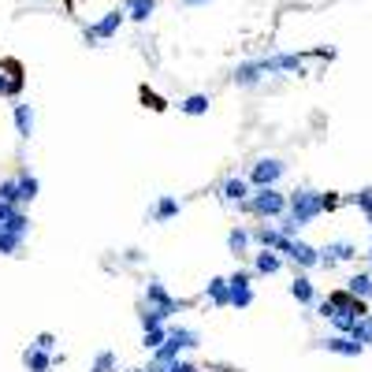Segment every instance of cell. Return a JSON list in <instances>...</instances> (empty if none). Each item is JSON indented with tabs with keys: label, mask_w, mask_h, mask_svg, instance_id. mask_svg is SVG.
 <instances>
[{
	"label": "cell",
	"mask_w": 372,
	"mask_h": 372,
	"mask_svg": "<svg viewBox=\"0 0 372 372\" xmlns=\"http://www.w3.org/2000/svg\"><path fill=\"white\" fill-rule=\"evenodd\" d=\"M123 261H127V264H142V261H145V254H142L138 246H130V249H123Z\"/></svg>",
	"instance_id": "39"
},
{
	"label": "cell",
	"mask_w": 372,
	"mask_h": 372,
	"mask_svg": "<svg viewBox=\"0 0 372 372\" xmlns=\"http://www.w3.org/2000/svg\"><path fill=\"white\" fill-rule=\"evenodd\" d=\"M347 202H350V205H354V209L368 220V216H372V186H361L357 194H350V197H347Z\"/></svg>",
	"instance_id": "31"
},
{
	"label": "cell",
	"mask_w": 372,
	"mask_h": 372,
	"mask_svg": "<svg viewBox=\"0 0 372 372\" xmlns=\"http://www.w3.org/2000/svg\"><path fill=\"white\" fill-rule=\"evenodd\" d=\"M145 309L161 313V316H164V324H168L171 316L182 309V302H179V298H171V294H168V287H164L156 275H149V283H145Z\"/></svg>",
	"instance_id": "6"
},
{
	"label": "cell",
	"mask_w": 372,
	"mask_h": 372,
	"mask_svg": "<svg viewBox=\"0 0 372 372\" xmlns=\"http://www.w3.org/2000/svg\"><path fill=\"white\" fill-rule=\"evenodd\" d=\"M11 119H16V135H19V142H30V138H34V104H30V101H16V108H11Z\"/></svg>",
	"instance_id": "15"
},
{
	"label": "cell",
	"mask_w": 372,
	"mask_h": 372,
	"mask_svg": "<svg viewBox=\"0 0 372 372\" xmlns=\"http://www.w3.org/2000/svg\"><path fill=\"white\" fill-rule=\"evenodd\" d=\"M279 257H283V261H290L298 272L321 268V246L305 242V238H287V242L279 246Z\"/></svg>",
	"instance_id": "5"
},
{
	"label": "cell",
	"mask_w": 372,
	"mask_h": 372,
	"mask_svg": "<svg viewBox=\"0 0 372 372\" xmlns=\"http://www.w3.org/2000/svg\"><path fill=\"white\" fill-rule=\"evenodd\" d=\"M264 78H268V60H242L238 68L231 71V82L235 86H242V89H254V86H261Z\"/></svg>",
	"instance_id": "10"
},
{
	"label": "cell",
	"mask_w": 372,
	"mask_h": 372,
	"mask_svg": "<svg viewBox=\"0 0 372 372\" xmlns=\"http://www.w3.org/2000/svg\"><path fill=\"white\" fill-rule=\"evenodd\" d=\"M249 272H254V279L257 275H275V272H283V257H279L275 249H257V254H254V268H249Z\"/></svg>",
	"instance_id": "18"
},
{
	"label": "cell",
	"mask_w": 372,
	"mask_h": 372,
	"mask_svg": "<svg viewBox=\"0 0 372 372\" xmlns=\"http://www.w3.org/2000/svg\"><path fill=\"white\" fill-rule=\"evenodd\" d=\"M19 89H23V78H8L4 71H0V97H16Z\"/></svg>",
	"instance_id": "34"
},
{
	"label": "cell",
	"mask_w": 372,
	"mask_h": 372,
	"mask_svg": "<svg viewBox=\"0 0 372 372\" xmlns=\"http://www.w3.org/2000/svg\"><path fill=\"white\" fill-rule=\"evenodd\" d=\"M30 347L34 350H45V354H56V335H52V331H42V335H34Z\"/></svg>",
	"instance_id": "33"
},
{
	"label": "cell",
	"mask_w": 372,
	"mask_h": 372,
	"mask_svg": "<svg viewBox=\"0 0 372 372\" xmlns=\"http://www.w3.org/2000/svg\"><path fill=\"white\" fill-rule=\"evenodd\" d=\"M209 93H190V97H182L179 101V112L182 116H190V119H197V116H209Z\"/></svg>",
	"instance_id": "25"
},
{
	"label": "cell",
	"mask_w": 372,
	"mask_h": 372,
	"mask_svg": "<svg viewBox=\"0 0 372 372\" xmlns=\"http://www.w3.org/2000/svg\"><path fill=\"white\" fill-rule=\"evenodd\" d=\"M249 194H254V186L246 182V175H228L220 182V190H216L220 205H228V209H242Z\"/></svg>",
	"instance_id": "9"
},
{
	"label": "cell",
	"mask_w": 372,
	"mask_h": 372,
	"mask_svg": "<svg viewBox=\"0 0 372 372\" xmlns=\"http://www.w3.org/2000/svg\"><path fill=\"white\" fill-rule=\"evenodd\" d=\"M249 238H254L257 249H275V254H279V246L287 242V238L275 231V223H261V228H249Z\"/></svg>",
	"instance_id": "17"
},
{
	"label": "cell",
	"mask_w": 372,
	"mask_h": 372,
	"mask_svg": "<svg viewBox=\"0 0 372 372\" xmlns=\"http://www.w3.org/2000/svg\"><path fill=\"white\" fill-rule=\"evenodd\" d=\"M368 272H372V242H368Z\"/></svg>",
	"instance_id": "43"
},
{
	"label": "cell",
	"mask_w": 372,
	"mask_h": 372,
	"mask_svg": "<svg viewBox=\"0 0 372 372\" xmlns=\"http://www.w3.org/2000/svg\"><path fill=\"white\" fill-rule=\"evenodd\" d=\"M142 101H145V104H149V108H153V112H164V101H161V97H156V93H149V89H142Z\"/></svg>",
	"instance_id": "38"
},
{
	"label": "cell",
	"mask_w": 372,
	"mask_h": 372,
	"mask_svg": "<svg viewBox=\"0 0 372 372\" xmlns=\"http://www.w3.org/2000/svg\"><path fill=\"white\" fill-rule=\"evenodd\" d=\"M16 182H19V205H23V209L30 205L37 194H42V182H37V175H34L30 168H19V171H16Z\"/></svg>",
	"instance_id": "19"
},
{
	"label": "cell",
	"mask_w": 372,
	"mask_h": 372,
	"mask_svg": "<svg viewBox=\"0 0 372 372\" xmlns=\"http://www.w3.org/2000/svg\"><path fill=\"white\" fill-rule=\"evenodd\" d=\"M290 298H294L298 305H305V309H313L316 305V283L305 272H298L294 279H290Z\"/></svg>",
	"instance_id": "16"
},
{
	"label": "cell",
	"mask_w": 372,
	"mask_h": 372,
	"mask_svg": "<svg viewBox=\"0 0 372 372\" xmlns=\"http://www.w3.org/2000/svg\"><path fill=\"white\" fill-rule=\"evenodd\" d=\"M127 23V11L123 8H116V11H104V16L93 23V26H86V42L89 45H97V42H108V37H116L119 34V26Z\"/></svg>",
	"instance_id": "8"
},
{
	"label": "cell",
	"mask_w": 372,
	"mask_h": 372,
	"mask_svg": "<svg viewBox=\"0 0 372 372\" xmlns=\"http://www.w3.org/2000/svg\"><path fill=\"white\" fill-rule=\"evenodd\" d=\"M342 202H347V197H339L335 190H321V209H324V212H335Z\"/></svg>",
	"instance_id": "37"
},
{
	"label": "cell",
	"mask_w": 372,
	"mask_h": 372,
	"mask_svg": "<svg viewBox=\"0 0 372 372\" xmlns=\"http://www.w3.org/2000/svg\"><path fill=\"white\" fill-rule=\"evenodd\" d=\"M283 175H287V161H279V156H257L246 171V182L254 190H268V186H279Z\"/></svg>",
	"instance_id": "4"
},
{
	"label": "cell",
	"mask_w": 372,
	"mask_h": 372,
	"mask_svg": "<svg viewBox=\"0 0 372 372\" xmlns=\"http://www.w3.org/2000/svg\"><path fill=\"white\" fill-rule=\"evenodd\" d=\"M205 298H209V305H216V309H228V305H231L228 275H212L209 283H205Z\"/></svg>",
	"instance_id": "21"
},
{
	"label": "cell",
	"mask_w": 372,
	"mask_h": 372,
	"mask_svg": "<svg viewBox=\"0 0 372 372\" xmlns=\"http://www.w3.org/2000/svg\"><path fill=\"white\" fill-rule=\"evenodd\" d=\"M264 60H268V75H290V71L305 75V56L302 52H275V56H264Z\"/></svg>",
	"instance_id": "14"
},
{
	"label": "cell",
	"mask_w": 372,
	"mask_h": 372,
	"mask_svg": "<svg viewBox=\"0 0 372 372\" xmlns=\"http://www.w3.org/2000/svg\"><path fill=\"white\" fill-rule=\"evenodd\" d=\"M23 368L26 372H52V368H56V354H45V350L26 347L23 350Z\"/></svg>",
	"instance_id": "20"
},
{
	"label": "cell",
	"mask_w": 372,
	"mask_h": 372,
	"mask_svg": "<svg viewBox=\"0 0 372 372\" xmlns=\"http://www.w3.org/2000/svg\"><path fill=\"white\" fill-rule=\"evenodd\" d=\"M368 228H372V216H368Z\"/></svg>",
	"instance_id": "44"
},
{
	"label": "cell",
	"mask_w": 372,
	"mask_h": 372,
	"mask_svg": "<svg viewBox=\"0 0 372 372\" xmlns=\"http://www.w3.org/2000/svg\"><path fill=\"white\" fill-rule=\"evenodd\" d=\"M202 347V331L197 328H186V324H168V342L156 354H149V365L145 372H168L175 361H182L186 350H197Z\"/></svg>",
	"instance_id": "1"
},
{
	"label": "cell",
	"mask_w": 372,
	"mask_h": 372,
	"mask_svg": "<svg viewBox=\"0 0 372 372\" xmlns=\"http://www.w3.org/2000/svg\"><path fill=\"white\" fill-rule=\"evenodd\" d=\"M246 216H254L261 223H279L287 216V194L279 190V186H268V190H254L246 197V205H242Z\"/></svg>",
	"instance_id": "2"
},
{
	"label": "cell",
	"mask_w": 372,
	"mask_h": 372,
	"mask_svg": "<svg viewBox=\"0 0 372 372\" xmlns=\"http://www.w3.org/2000/svg\"><path fill=\"white\" fill-rule=\"evenodd\" d=\"M347 290L357 298V302H372V272H354L350 279H347Z\"/></svg>",
	"instance_id": "23"
},
{
	"label": "cell",
	"mask_w": 372,
	"mask_h": 372,
	"mask_svg": "<svg viewBox=\"0 0 372 372\" xmlns=\"http://www.w3.org/2000/svg\"><path fill=\"white\" fill-rule=\"evenodd\" d=\"M0 202L11 205V209H23V205H19V182H16V175L0 179Z\"/></svg>",
	"instance_id": "30"
},
{
	"label": "cell",
	"mask_w": 372,
	"mask_h": 372,
	"mask_svg": "<svg viewBox=\"0 0 372 372\" xmlns=\"http://www.w3.org/2000/svg\"><path fill=\"white\" fill-rule=\"evenodd\" d=\"M275 231L283 235V238H302V228H298V223L290 220V216H283V220H279V223H275Z\"/></svg>",
	"instance_id": "36"
},
{
	"label": "cell",
	"mask_w": 372,
	"mask_h": 372,
	"mask_svg": "<svg viewBox=\"0 0 372 372\" xmlns=\"http://www.w3.org/2000/svg\"><path fill=\"white\" fill-rule=\"evenodd\" d=\"M138 324H142V331H149V328H164V316H161V313H153V309H142V313H138Z\"/></svg>",
	"instance_id": "35"
},
{
	"label": "cell",
	"mask_w": 372,
	"mask_h": 372,
	"mask_svg": "<svg viewBox=\"0 0 372 372\" xmlns=\"http://www.w3.org/2000/svg\"><path fill=\"white\" fill-rule=\"evenodd\" d=\"M179 212H182V202H179V197L161 194V197H156V202L149 205V212H145V220H149V223H171V220L179 216Z\"/></svg>",
	"instance_id": "13"
},
{
	"label": "cell",
	"mask_w": 372,
	"mask_h": 372,
	"mask_svg": "<svg viewBox=\"0 0 372 372\" xmlns=\"http://www.w3.org/2000/svg\"><path fill=\"white\" fill-rule=\"evenodd\" d=\"M228 249L235 257H246L249 249H254V238H249V228L246 223H235V228L228 231Z\"/></svg>",
	"instance_id": "22"
},
{
	"label": "cell",
	"mask_w": 372,
	"mask_h": 372,
	"mask_svg": "<svg viewBox=\"0 0 372 372\" xmlns=\"http://www.w3.org/2000/svg\"><path fill=\"white\" fill-rule=\"evenodd\" d=\"M4 235H16V238H30V216H26V209H16L8 216V223L0 228Z\"/></svg>",
	"instance_id": "26"
},
{
	"label": "cell",
	"mask_w": 372,
	"mask_h": 372,
	"mask_svg": "<svg viewBox=\"0 0 372 372\" xmlns=\"http://www.w3.org/2000/svg\"><path fill=\"white\" fill-rule=\"evenodd\" d=\"M350 339L357 342V347H372V313H365L361 321L350 328Z\"/></svg>",
	"instance_id": "28"
},
{
	"label": "cell",
	"mask_w": 372,
	"mask_h": 372,
	"mask_svg": "<svg viewBox=\"0 0 372 372\" xmlns=\"http://www.w3.org/2000/svg\"><path fill=\"white\" fill-rule=\"evenodd\" d=\"M186 8H202V4H212V0H182Z\"/></svg>",
	"instance_id": "42"
},
{
	"label": "cell",
	"mask_w": 372,
	"mask_h": 372,
	"mask_svg": "<svg viewBox=\"0 0 372 372\" xmlns=\"http://www.w3.org/2000/svg\"><path fill=\"white\" fill-rule=\"evenodd\" d=\"M357 257V246L350 242V238H335V242H324L321 246V268H339V264H347Z\"/></svg>",
	"instance_id": "11"
},
{
	"label": "cell",
	"mask_w": 372,
	"mask_h": 372,
	"mask_svg": "<svg viewBox=\"0 0 372 372\" xmlns=\"http://www.w3.org/2000/svg\"><path fill=\"white\" fill-rule=\"evenodd\" d=\"M168 372H202V368H197L194 361H186V357H182V361H175V365H171Z\"/></svg>",
	"instance_id": "40"
},
{
	"label": "cell",
	"mask_w": 372,
	"mask_h": 372,
	"mask_svg": "<svg viewBox=\"0 0 372 372\" xmlns=\"http://www.w3.org/2000/svg\"><path fill=\"white\" fill-rule=\"evenodd\" d=\"M313 347L316 350H328V354H335V357H361L365 347H357V342L350 335H328V339H313Z\"/></svg>",
	"instance_id": "12"
},
{
	"label": "cell",
	"mask_w": 372,
	"mask_h": 372,
	"mask_svg": "<svg viewBox=\"0 0 372 372\" xmlns=\"http://www.w3.org/2000/svg\"><path fill=\"white\" fill-rule=\"evenodd\" d=\"M123 11L130 23H149L156 11V0H123Z\"/></svg>",
	"instance_id": "24"
},
{
	"label": "cell",
	"mask_w": 372,
	"mask_h": 372,
	"mask_svg": "<svg viewBox=\"0 0 372 372\" xmlns=\"http://www.w3.org/2000/svg\"><path fill=\"white\" fill-rule=\"evenodd\" d=\"M89 372H119V357H116V350H97V354H93Z\"/></svg>",
	"instance_id": "27"
},
{
	"label": "cell",
	"mask_w": 372,
	"mask_h": 372,
	"mask_svg": "<svg viewBox=\"0 0 372 372\" xmlns=\"http://www.w3.org/2000/svg\"><path fill=\"white\" fill-rule=\"evenodd\" d=\"M321 190H313V186H298V190L287 194V216L298 223V228H309V223L321 216Z\"/></svg>",
	"instance_id": "3"
},
{
	"label": "cell",
	"mask_w": 372,
	"mask_h": 372,
	"mask_svg": "<svg viewBox=\"0 0 372 372\" xmlns=\"http://www.w3.org/2000/svg\"><path fill=\"white\" fill-rule=\"evenodd\" d=\"M11 212H16V209H11V205H4V202H0V228H4V223H8V216H11Z\"/></svg>",
	"instance_id": "41"
},
{
	"label": "cell",
	"mask_w": 372,
	"mask_h": 372,
	"mask_svg": "<svg viewBox=\"0 0 372 372\" xmlns=\"http://www.w3.org/2000/svg\"><path fill=\"white\" fill-rule=\"evenodd\" d=\"M168 342V324L164 328H149V331H142V347L149 350V354H156Z\"/></svg>",
	"instance_id": "29"
},
{
	"label": "cell",
	"mask_w": 372,
	"mask_h": 372,
	"mask_svg": "<svg viewBox=\"0 0 372 372\" xmlns=\"http://www.w3.org/2000/svg\"><path fill=\"white\" fill-rule=\"evenodd\" d=\"M23 246H26V238H16V235L0 231V257H23Z\"/></svg>",
	"instance_id": "32"
},
{
	"label": "cell",
	"mask_w": 372,
	"mask_h": 372,
	"mask_svg": "<svg viewBox=\"0 0 372 372\" xmlns=\"http://www.w3.org/2000/svg\"><path fill=\"white\" fill-rule=\"evenodd\" d=\"M228 294H231V305L228 309H249V305L257 302V290H254V272H246V268H238L228 275Z\"/></svg>",
	"instance_id": "7"
}]
</instances>
